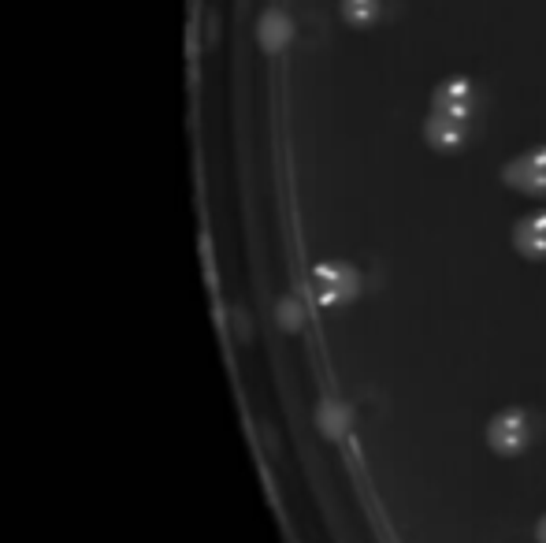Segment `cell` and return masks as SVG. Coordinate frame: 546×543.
Listing matches in <instances>:
<instances>
[{
	"label": "cell",
	"instance_id": "obj_3",
	"mask_svg": "<svg viewBox=\"0 0 546 543\" xmlns=\"http://www.w3.org/2000/svg\"><path fill=\"white\" fill-rule=\"evenodd\" d=\"M502 179H506V186L517 190V194L546 198V146L524 149L520 157H513L506 168H502Z\"/></svg>",
	"mask_w": 546,
	"mask_h": 543
},
{
	"label": "cell",
	"instance_id": "obj_6",
	"mask_svg": "<svg viewBox=\"0 0 546 543\" xmlns=\"http://www.w3.org/2000/svg\"><path fill=\"white\" fill-rule=\"evenodd\" d=\"M513 246L528 261H546V209H535L513 224Z\"/></svg>",
	"mask_w": 546,
	"mask_h": 543
},
{
	"label": "cell",
	"instance_id": "obj_2",
	"mask_svg": "<svg viewBox=\"0 0 546 543\" xmlns=\"http://www.w3.org/2000/svg\"><path fill=\"white\" fill-rule=\"evenodd\" d=\"M312 291L324 305H346L361 294V276L346 261H324L312 272Z\"/></svg>",
	"mask_w": 546,
	"mask_h": 543
},
{
	"label": "cell",
	"instance_id": "obj_5",
	"mask_svg": "<svg viewBox=\"0 0 546 543\" xmlns=\"http://www.w3.org/2000/svg\"><path fill=\"white\" fill-rule=\"evenodd\" d=\"M468 134H472V120H457V116H446V112H431L428 120H424V138H428V146L439 149V153L465 149Z\"/></svg>",
	"mask_w": 546,
	"mask_h": 543
},
{
	"label": "cell",
	"instance_id": "obj_1",
	"mask_svg": "<svg viewBox=\"0 0 546 543\" xmlns=\"http://www.w3.org/2000/svg\"><path fill=\"white\" fill-rule=\"evenodd\" d=\"M532 439H535V421H532V413L520 410V406L494 413L491 424H487V443H491V451L502 454V458L524 454Z\"/></svg>",
	"mask_w": 546,
	"mask_h": 543
},
{
	"label": "cell",
	"instance_id": "obj_4",
	"mask_svg": "<svg viewBox=\"0 0 546 543\" xmlns=\"http://www.w3.org/2000/svg\"><path fill=\"white\" fill-rule=\"evenodd\" d=\"M476 105H480V90L476 82L465 79V75H454L435 86L431 93V112H446V116H457V120H472L476 116Z\"/></svg>",
	"mask_w": 546,
	"mask_h": 543
},
{
	"label": "cell",
	"instance_id": "obj_8",
	"mask_svg": "<svg viewBox=\"0 0 546 543\" xmlns=\"http://www.w3.org/2000/svg\"><path fill=\"white\" fill-rule=\"evenodd\" d=\"M383 15V0H342V19L350 27H372Z\"/></svg>",
	"mask_w": 546,
	"mask_h": 543
},
{
	"label": "cell",
	"instance_id": "obj_9",
	"mask_svg": "<svg viewBox=\"0 0 546 543\" xmlns=\"http://www.w3.org/2000/svg\"><path fill=\"white\" fill-rule=\"evenodd\" d=\"M535 540L546 543V517H543V521H539V525H535Z\"/></svg>",
	"mask_w": 546,
	"mask_h": 543
},
{
	"label": "cell",
	"instance_id": "obj_7",
	"mask_svg": "<svg viewBox=\"0 0 546 543\" xmlns=\"http://www.w3.org/2000/svg\"><path fill=\"white\" fill-rule=\"evenodd\" d=\"M290 34H294V23H290L286 12H279V8L264 12V19L257 23V41H260V49H264L268 56L283 53L286 41H290Z\"/></svg>",
	"mask_w": 546,
	"mask_h": 543
}]
</instances>
